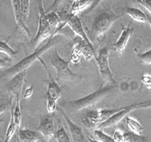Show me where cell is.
Returning <instances> with one entry per match:
<instances>
[{
    "mask_svg": "<svg viewBox=\"0 0 151 142\" xmlns=\"http://www.w3.org/2000/svg\"><path fill=\"white\" fill-rule=\"evenodd\" d=\"M141 80L148 89H151V76L149 75H144L141 77Z\"/></svg>",
    "mask_w": 151,
    "mask_h": 142,
    "instance_id": "f546056e",
    "label": "cell"
},
{
    "mask_svg": "<svg viewBox=\"0 0 151 142\" xmlns=\"http://www.w3.org/2000/svg\"><path fill=\"white\" fill-rule=\"evenodd\" d=\"M38 9H39V27H38V30L35 37L31 40L33 49H37L38 45L42 42L46 38H49L52 35H56V30H53L48 25V21H47V14L45 11L44 3L42 0H38Z\"/></svg>",
    "mask_w": 151,
    "mask_h": 142,
    "instance_id": "5b68a950",
    "label": "cell"
},
{
    "mask_svg": "<svg viewBox=\"0 0 151 142\" xmlns=\"http://www.w3.org/2000/svg\"><path fill=\"white\" fill-rule=\"evenodd\" d=\"M18 136L20 141L26 142H42L45 141L40 132L32 131L29 129H19L18 130Z\"/></svg>",
    "mask_w": 151,
    "mask_h": 142,
    "instance_id": "e0dca14e",
    "label": "cell"
},
{
    "mask_svg": "<svg viewBox=\"0 0 151 142\" xmlns=\"http://www.w3.org/2000/svg\"><path fill=\"white\" fill-rule=\"evenodd\" d=\"M16 130H17V126L15 124V121H14L13 115L12 114L11 121H9V127L7 129V133H6V139H5V142H8L12 139V137L13 136L14 134H15Z\"/></svg>",
    "mask_w": 151,
    "mask_h": 142,
    "instance_id": "484cf974",
    "label": "cell"
},
{
    "mask_svg": "<svg viewBox=\"0 0 151 142\" xmlns=\"http://www.w3.org/2000/svg\"><path fill=\"white\" fill-rule=\"evenodd\" d=\"M15 101H16L15 107L14 108L12 107V101H9V105H11V112L13 115L14 121H15V124L17 126V130H19L20 129L21 121H22V112H21V107H20V97L17 98Z\"/></svg>",
    "mask_w": 151,
    "mask_h": 142,
    "instance_id": "ffe728a7",
    "label": "cell"
},
{
    "mask_svg": "<svg viewBox=\"0 0 151 142\" xmlns=\"http://www.w3.org/2000/svg\"><path fill=\"white\" fill-rule=\"evenodd\" d=\"M56 46V41H55V35H52L48 38V40H47V42L45 44L44 46L40 47V49H37L34 50V52L33 53H31L30 55H28L27 57H25L24 59H22L19 63H17L16 64H14L12 66H11L9 68H8L6 71H4V72L2 73V75L4 76V77L6 78H12L13 77L14 75L19 73L20 71H23V70H27V68L29 67V66L34 63V62H36L37 60H40L41 63L42 64V65L45 66V68L47 70V67L45 66L44 61H42L41 59L42 55L45 53V52L50 49L52 46Z\"/></svg>",
    "mask_w": 151,
    "mask_h": 142,
    "instance_id": "6da1fadb",
    "label": "cell"
},
{
    "mask_svg": "<svg viewBox=\"0 0 151 142\" xmlns=\"http://www.w3.org/2000/svg\"><path fill=\"white\" fill-rule=\"evenodd\" d=\"M38 131L44 135L45 141H48L52 136H54L56 132V126L51 114L45 116L40 121V125L38 127Z\"/></svg>",
    "mask_w": 151,
    "mask_h": 142,
    "instance_id": "4fadbf2b",
    "label": "cell"
},
{
    "mask_svg": "<svg viewBox=\"0 0 151 142\" xmlns=\"http://www.w3.org/2000/svg\"><path fill=\"white\" fill-rule=\"evenodd\" d=\"M51 65L55 68L57 72V77L56 80L58 83H66V82H74L78 78H79L78 76L74 73L72 70L69 67L70 60L66 61L63 59L59 55L58 50L55 49L54 55L50 60Z\"/></svg>",
    "mask_w": 151,
    "mask_h": 142,
    "instance_id": "277c9868",
    "label": "cell"
},
{
    "mask_svg": "<svg viewBox=\"0 0 151 142\" xmlns=\"http://www.w3.org/2000/svg\"><path fill=\"white\" fill-rule=\"evenodd\" d=\"M125 106L111 109H102V110H90L85 115V117L82 120V123L88 129L93 130L97 128L101 122L105 121L113 114L120 111Z\"/></svg>",
    "mask_w": 151,
    "mask_h": 142,
    "instance_id": "8992f818",
    "label": "cell"
},
{
    "mask_svg": "<svg viewBox=\"0 0 151 142\" xmlns=\"http://www.w3.org/2000/svg\"><path fill=\"white\" fill-rule=\"evenodd\" d=\"M116 84H106V85H101L96 91L93 93L85 96L83 98H80L78 99H74V101H69L63 102L61 105L63 107L72 109V110L76 111H80L87 109L89 107H92L96 105L97 102H99L105 98L109 93H111L116 88Z\"/></svg>",
    "mask_w": 151,
    "mask_h": 142,
    "instance_id": "7a4b0ae2",
    "label": "cell"
},
{
    "mask_svg": "<svg viewBox=\"0 0 151 142\" xmlns=\"http://www.w3.org/2000/svg\"><path fill=\"white\" fill-rule=\"evenodd\" d=\"M73 53H77L78 55H82L87 61L92 60L93 57L96 58V53L93 45L87 44L81 38L77 36L74 40V45L72 49Z\"/></svg>",
    "mask_w": 151,
    "mask_h": 142,
    "instance_id": "9c48e42d",
    "label": "cell"
},
{
    "mask_svg": "<svg viewBox=\"0 0 151 142\" xmlns=\"http://www.w3.org/2000/svg\"><path fill=\"white\" fill-rule=\"evenodd\" d=\"M93 135L94 137V139L99 142H115L114 138L110 135H108L107 134H105L101 129H98V128H96V129L92 130Z\"/></svg>",
    "mask_w": 151,
    "mask_h": 142,
    "instance_id": "603a6c76",
    "label": "cell"
},
{
    "mask_svg": "<svg viewBox=\"0 0 151 142\" xmlns=\"http://www.w3.org/2000/svg\"><path fill=\"white\" fill-rule=\"evenodd\" d=\"M138 108H151V99L148 101H143V102H139V103H137V107L136 109H138Z\"/></svg>",
    "mask_w": 151,
    "mask_h": 142,
    "instance_id": "d6a6232c",
    "label": "cell"
},
{
    "mask_svg": "<svg viewBox=\"0 0 151 142\" xmlns=\"http://www.w3.org/2000/svg\"><path fill=\"white\" fill-rule=\"evenodd\" d=\"M66 0H54L53 4L49 7V11H55L56 9H58L60 6H61Z\"/></svg>",
    "mask_w": 151,
    "mask_h": 142,
    "instance_id": "1f68e13d",
    "label": "cell"
},
{
    "mask_svg": "<svg viewBox=\"0 0 151 142\" xmlns=\"http://www.w3.org/2000/svg\"><path fill=\"white\" fill-rule=\"evenodd\" d=\"M103 0H94V1L93 2V4L91 5V7L89 8V11H93V9H94Z\"/></svg>",
    "mask_w": 151,
    "mask_h": 142,
    "instance_id": "e575fe53",
    "label": "cell"
},
{
    "mask_svg": "<svg viewBox=\"0 0 151 142\" xmlns=\"http://www.w3.org/2000/svg\"><path fill=\"white\" fill-rule=\"evenodd\" d=\"M146 18H147V23H149V25H150V27H151V17L148 16L147 14H146Z\"/></svg>",
    "mask_w": 151,
    "mask_h": 142,
    "instance_id": "74e56055",
    "label": "cell"
},
{
    "mask_svg": "<svg viewBox=\"0 0 151 142\" xmlns=\"http://www.w3.org/2000/svg\"><path fill=\"white\" fill-rule=\"evenodd\" d=\"M47 14V21H48V25L53 30H56L57 32H60L58 28L60 24V19L55 11H49Z\"/></svg>",
    "mask_w": 151,
    "mask_h": 142,
    "instance_id": "7402d4cb",
    "label": "cell"
},
{
    "mask_svg": "<svg viewBox=\"0 0 151 142\" xmlns=\"http://www.w3.org/2000/svg\"><path fill=\"white\" fill-rule=\"evenodd\" d=\"M26 75H27V70H23L15 74L13 77H12V80L9 83V87H8V91L9 95H11V101L16 99L17 98L20 97Z\"/></svg>",
    "mask_w": 151,
    "mask_h": 142,
    "instance_id": "8fae6325",
    "label": "cell"
},
{
    "mask_svg": "<svg viewBox=\"0 0 151 142\" xmlns=\"http://www.w3.org/2000/svg\"><path fill=\"white\" fill-rule=\"evenodd\" d=\"M139 57H140L141 61L143 62L144 64H151V49L145 52V53H143V54H141Z\"/></svg>",
    "mask_w": 151,
    "mask_h": 142,
    "instance_id": "f1b7e54d",
    "label": "cell"
},
{
    "mask_svg": "<svg viewBox=\"0 0 151 142\" xmlns=\"http://www.w3.org/2000/svg\"><path fill=\"white\" fill-rule=\"evenodd\" d=\"M93 0H74L71 3V14H78L85 9H89L93 4Z\"/></svg>",
    "mask_w": 151,
    "mask_h": 142,
    "instance_id": "ac0fdd59",
    "label": "cell"
},
{
    "mask_svg": "<svg viewBox=\"0 0 151 142\" xmlns=\"http://www.w3.org/2000/svg\"><path fill=\"white\" fill-rule=\"evenodd\" d=\"M11 2H12V12H13L14 19H15V23L17 25V28H21V30H23L24 32L26 33V35L29 38L30 40H32L29 30L27 28V27L26 25V22L24 21V19L22 17L21 9H20V0H11Z\"/></svg>",
    "mask_w": 151,
    "mask_h": 142,
    "instance_id": "2e32d148",
    "label": "cell"
},
{
    "mask_svg": "<svg viewBox=\"0 0 151 142\" xmlns=\"http://www.w3.org/2000/svg\"><path fill=\"white\" fill-rule=\"evenodd\" d=\"M96 61L98 66L99 75L101 79V85L106 84H116L117 82L113 78V75L109 65V49L103 47L98 52V55L96 57Z\"/></svg>",
    "mask_w": 151,
    "mask_h": 142,
    "instance_id": "52a82bcc",
    "label": "cell"
},
{
    "mask_svg": "<svg viewBox=\"0 0 151 142\" xmlns=\"http://www.w3.org/2000/svg\"><path fill=\"white\" fill-rule=\"evenodd\" d=\"M74 1V0H69V3H72Z\"/></svg>",
    "mask_w": 151,
    "mask_h": 142,
    "instance_id": "ab89813d",
    "label": "cell"
},
{
    "mask_svg": "<svg viewBox=\"0 0 151 142\" xmlns=\"http://www.w3.org/2000/svg\"><path fill=\"white\" fill-rule=\"evenodd\" d=\"M6 105L5 104H0V115L3 113H5V111H6Z\"/></svg>",
    "mask_w": 151,
    "mask_h": 142,
    "instance_id": "8d00e7d4",
    "label": "cell"
},
{
    "mask_svg": "<svg viewBox=\"0 0 151 142\" xmlns=\"http://www.w3.org/2000/svg\"><path fill=\"white\" fill-rule=\"evenodd\" d=\"M137 2L145 7L151 13V0H137Z\"/></svg>",
    "mask_w": 151,
    "mask_h": 142,
    "instance_id": "4dcf8cb0",
    "label": "cell"
},
{
    "mask_svg": "<svg viewBox=\"0 0 151 142\" xmlns=\"http://www.w3.org/2000/svg\"><path fill=\"white\" fill-rule=\"evenodd\" d=\"M54 136H55L56 141H58V142H70V141H72V139L70 138L68 134L66 133L64 127H63L61 125H59V128L56 130Z\"/></svg>",
    "mask_w": 151,
    "mask_h": 142,
    "instance_id": "d4e9b609",
    "label": "cell"
},
{
    "mask_svg": "<svg viewBox=\"0 0 151 142\" xmlns=\"http://www.w3.org/2000/svg\"><path fill=\"white\" fill-rule=\"evenodd\" d=\"M32 94H33V86L31 85V86H29V87H28V88L26 90L25 94H24V98H25V99L30 98V97L32 96Z\"/></svg>",
    "mask_w": 151,
    "mask_h": 142,
    "instance_id": "836d02e7",
    "label": "cell"
},
{
    "mask_svg": "<svg viewBox=\"0 0 151 142\" xmlns=\"http://www.w3.org/2000/svg\"><path fill=\"white\" fill-rule=\"evenodd\" d=\"M7 65H8V63H7V61H6V60H2V59H0V68H2V67H6Z\"/></svg>",
    "mask_w": 151,
    "mask_h": 142,
    "instance_id": "d590c367",
    "label": "cell"
},
{
    "mask_svg": "<svg viewBox=\"0 0 151 142\" xmlns=\"http://www.w3.org/2000/svg\"><path fill=\"white\" fill-rule=\"evenodd\" d=\"M29 2H30V0H20L21 14L25 22H27L28 14H29Z\"/></svg>",
    "mask_w": 151,
    "mask_h": 142,
    "instance_id": "4316f807",
    "label": "cell"
},
{
    "mask_svg": "<svg viewBox=\"0 0 151 142\" xmlns=\"http://www.w3.org/2000/svg\"><path fill=\"white\" fill-rule=\"evenodd\" d=\"M63 22L66 24V25H68L71 28V30L75 32L76 35L80 37L82 40H84L85 42H86L87 44L93 45L92 42L89 40L86 32H85V30H84L81 21H80V18L78 16V14H71L70 13Z\"/></svg>",
    "mask_w": 151,
    "mask_h": 142,
    "instance_id": "30bf717a",
    "label": "cell"
},
{
    "mask_svg": "<svg viewBox=\"0 0 151 142\" xmlns=\"http://www.w3.org/2000/svg\"><path fill=\"white\" fill-rule=\"evenodd\" d=\"M127 129L135 133V134L142 135L144 132V128L141 125V123L138 120H136L134 117H131L129 116L127 117Z\"/></svg>",
    "mask_w": 151,
    "mask_h": 142,
    "instance_id": "44dd1931",
    "label": "cell"
},
{
    "mask_svg": "<svg viewBox=\"0 0 151 142\" xmlns=\"http://www.w3.org/2000/svg\"><path fill=\"white\" fill-rule=\"evenodd\" d=\"M59 110H60L61 115H63V117H64L66 123H67L71 136H72V141H75V142H87V141H89L88 139H86V137L84 136L81 128L70 120V118L68 117V116L66 115L65 112L63 111V109L59 108Z\"/></svg>",
    "mask_w": 151,
    "mask_h": 142,
    "instance_id": "5bb4252c",
    "label": "cell"
},
{
    "mask_svg": "<svg viewBox=\"0 0 151 142\" xmlns=\"http://www.w3.org/2000/svg\"><path fill=\"white\" fill-rule=\"evenodd\" d=\"M145 137L142 135L135 134L131 131L123 130V142H140L145 141Z\"/></svg>",
    "mask_w": 151,
    "mask_h": 142,
    "instance_id": "cb8c5ba5",
    "label": "cell"
},
{
    "mask_svg": "<svg viewBox=\"0 0 151 142\" xmlns=\"http://www.w3.org/2000/svg\"><path fill=\"white\" fill-rule=\"evenodd\" d=\"M49 75V83L47 86V91H46V110L48 114L54 113L58 106H57V102H58L59 99L60 98L61 95V88L59 85V83L56 80H54L51 77V75Z\"/></svg>",
    "mask_w": 151,
    "mask_h": 142,
    "instance_id": "ba28073f",
    "label": "cell"
},
{
    "mask_svg": "<svg viewBox=\"0 0 151 142\" xmlns=\"http://www.w3.org/2000/svg\"><path fill=\"white\" fill-rule=\"evenodd\" d=\"M131 24H129L127 28H123V30L121 32L120 37L118 38V40L116 43L112 46L113 49L115 52H117L118 54H122L124 50L126 49V46L127 45V42H129V38L132 36V34L134 33V28H132Z\"/></svg>",
    "mask_w": 151,
    "mask_h": 142,
    "instance_id": "9a60e30c",
    "label": "cell"
},
{
    "mask_svg": "<svg viewBox=\"0 0 151 142\" xmlns=\"http://www.w3.org/2000/svg\"><path fill=\"white\" fill-rule=\"evenodd\" d=\"M125 12L127 15H129L133 20L140 22V23H147V18H146V14L142 12L141 9L137 8H130L127 7L125 8Z\"/></svg>",
    "mask_w": 151,
    "mask_h": 142,
    "instance_id": "d6986e66",
    "label": "cell"
},
{
    "mask_svg": "<svg viewBox=\"0 0 151 142\" xmlns=\"http://www.w3.org/2000/svg\"><path fill=\"white\" fill-rule=\"evenodd\" d=\"M136 107H137V103L131 104V105H129V106H125L123 109H121L120 111H118V112L113 114V115L111 116L108 120L101 122L100 124L97 126V128L98 129H105V128L114 126V125L118 124V123H119L129 112L136 109Z\"/></svg>",
    "mask_w": 151,
    "mask_h": 142,
    "instance_id": "7c38bea8",
    "label": "cell"
},
{
    "mask_svg": "<svg viewBox=\"0 0 151 142\" xmlns=\"http://www.w3.org/2000/svg\"><path fill=\"white\" fill-rule=\"evenodd\" d=\"M0 52L5 53L7 56H9V57L15 56L17 53V51L12 49V47L7 44V42H4L2 40H0Z\"/></svg>",
    "mask_w": 151,
    "mask_h": 142,
    "instance_id": "83f0119b",
    "label": "cell"
},
{
    "mask_svg": "<svg viewBox=\"0 0 151 142\" xmlns=\"http://www.w3.org/2000/svg\"><path fill=\"white\" fill-rule=\"evenodd\" d=\"M121 16L119 14L113 12L111 9H109L107 11H104L99 13L94 18L92 26V37L93 41H96L105 35V33L110 30L111 26Z\"/></svg>",
    "mask_w": 151,
    "mask_h": 142,
    "instance_id": "3957f363",
    "label": "cell"
},
{
    "mask_svg": "<svg viewBox=\"0 0 151 142\" xmlns=\"http://www.w3.org/2000/svg\"><path fill=\"white\" fill-rule=\"evenodd\" d=\"M4 122V120H2V118H0V124H1V123H3Z\"/></svg>",
    "mask_w": 151,
    "mask_h": 142,
    "instance_id": "f35d334b",
    "label": "cell"
}]
</instances>
